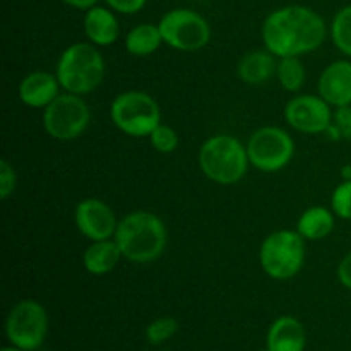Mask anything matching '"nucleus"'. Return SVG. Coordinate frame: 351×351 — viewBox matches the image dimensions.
Returning <instances> with one entry per match:
<instances>
[{
	"mask_svg": "<svg viewBox=\"0 0 351 351\" xmlns=\"http://www.w3.org/2000/svg\"><path fill=\"white\" fill-rule=\"evenodd\" d=\"M261 36L264 48L276 58L302 57L324 43L328 24L308 7L287 5L266 17Z\"/></svg>",
	"mask_w": 351,
	"mask_h": 351,
	"instance_id": "1",
	"label": "nucleus"
},
{
	"mask_svg": "<svg viewBox=\"0 0 351 351\" xmlns=\"http://www.w3.org/2000/svg\"><path fill=\"white\" fill-rule=\"evenodd\" d=\"M113 240L123 259L134 264H149L167 249L168 232L163 219L149 211H132L119 221Z\"/></svg>",
	"mask_w": 351,
	"mask_h": 351,
	"instance_id": "2",
	"label": "nucleus"
},
{
	"mask_svg": "<svg viewBox=\"0 0 351 351\" xmlns=\"http://www.w3.org/2000/svg\"><path fill=\"white\" fill-rule=\"evenodd\" d=\"M106 74L105 58L98 47L89 41L72 43L62 51L55 75L62 89L84 96L99 88Z\"/></svg>",
	"mask_w": 351,
	"mask_h": 351,
	"instance_id": "3",
	"label": "nucleus"
},
{
	"mask_svg": "<svg viewBox=\"0 0 351 351\" xmlns=\"http://www.w3.org/2000/svg\"><path fill=\"white\" fill-rule=\"evenodd\" d=\"M199 168L208 180L219 185H233L249 170V154L237 137L218 134L202 143L199 149Z\"/></svg>",
	"mask_w": 351,
	"mask_h": 351,
	"instance_id": "4",
	"label": "nucleus"
},
{
	"mask_svg": "<svg viewBox=\"0 0 351 351\" xmlns=\"http://www.w3.org/2000/svg\"><path fill=\"white\" fill-rule=\"evenodd\" d=\"M264 273L276 281L297 276L305 263V239L297 230H278L267 235L259 249Z\"/></svg>",
	"mask_w": 351,
	"mask_h": 351,
	"instance_id": "5",
	"label": "nucleus"
},
{
	"mask_svg": "<svg viewBox=\"0 0 351 351\" xmlns=\"http://www.w3.org/2000/svg\"><path fill=\"white\" fill-rule=\"evenodd\" d=\"M113 125L129 137H149L161 123V110L156 99L144 91L120 93L110 106Z\"/></svg>",
	"mask_w": 351,
	"mask_h": 351,
	"instance_id": "6",
	"label": "nucleus"
},
{
	"mask_svg": "<svg viewBox=\"0 0 351 351\" xmlns=\"http://www.w3.org/2000/svg\"><path fill=\"white\" fill-rule=\"evenodd\" d=\"M5 336L9 345L23 351H38L48 336L47 308L33 298L17 302L7 314Z\"/></svg>",
	"mask_w": 351,
	"mask_h": 351,
	"instance_id": "7",
	"label": "nucleus"
},
{
	"mask_svg": "<svg viewBox=\"0 0 351 351\" xmlns=\"http://www.w3.org/2000/svg\"><path fill=\"white\" fill-rule=\"evenodd\" d=\"M91 112L84 98L74 93H60L43 110V129L51 139H77L88 129Z\"/></svg>",
	"mask_w": 351,
	"mask_h": 351,
	"instance_id": "8",
	"label": "nucleus"
},
{
	"mask_svg": "<svg viewBox=\"0 0 351 351\" xmlns=\"http://www.w3.org/2000/svg\"><path fill=\"white\" fill-rule=\"evenodd\" d=\"M247 154L254 168L264 173H274L290 165L295 154V143L290 134L280 127H261L247 141Z\"/></svg>",
	"mask_w": 351,
	"mask_h": 351,
	"instance_id": "9",
	"label": "nucleus"
},
{
	"mask_svg": "<svg viewBox=\"0 0 351 351\" xmlns=\"http://www.w3.org/2000/svg\"><path fill=\"white\" fill-rule=\"evenodd\" d=\"M163 43L178 51H197L211 40V26L192 9L168 10L158 23Z\"/></svg>",
	"mask_w": 351,
	"mask_h": 351,
	"instance_id": "10",
	"label": "nucleus"
},
{
	"mask_svg": "<svg viewBox=\"0 0 351 351\" xmlns=\"http://www.w3.org/2000/svg\"><path fill=\"white\" fill-rule=\"evenodd\" d=\"M331 108L321 96L298 95L285 106V120L302 134H324L332 122Z\"/></svg>",
	"mask_w": 351,
	"mask_h": 351,
	"instance_id": "11",
	"label": "nucleus"
},
{
	"mask_svg": "<svg viewBox=\"0 0 351 351\" xmlns=\"http://www.w3.org/2000/svg\"><path fill=\"white\" fill-rule=\"evenodd\" d=\"M120 219L105 201L96 197L82 199L74 211V223L77 232L89 242L113 239Z\"/></svg>",
	"mask_w": 351,
	"mask_h": 351,
	"instance_id": "12",
	"label": "nucleus"
},
{
	"mask_svg": "<svg viewBox=\"0 0 351 351\" xmlns=\"http://www.w3.org/2000/svg\"><path fill=\"white\" fill-rule=\"evenodd\" d=\"M317 91L332 108L351 105V62L336 60L319 75Z\"/></svg>",
	"mask_w": 351,
	"mask_h": 351,
	"instance_id": "13",
	"label": "nucleus"
},
{
	"mask_svg": "<svg viewBox=\"0 0 351 351\" xmlns=\"http://www.w3.org/2000/svg\"><path fill=\"white\" fill-rule=\"evenodd\" d=\"M60 89L57 75L47 71H34L24 75L19 82V99L27 108L45 110L60 95Z\"/></svg>",
	"mask_w": 351,
	"mask_h": 351,
	"instance_id": "14",
	"label": "nucleus"
},
{
	"mask_svg": "<svg viewBox=\"0 0 351 351\" xmlns=\"http://www.w3.org/2000/svg\"><path fill=\"white\" fill-rule=\"evenodd\" d=\"M307 332L304 324L293 315H281L271 322L266 335L269 351H305Z\"/></svg>",
	"mask_w": 351,
	"mask_h": 351,
	"instance_id": "15",
	"label": "nucleus"
},
{
	"mask_svg": "<svg viewBox=\"0 0 351 351\" xmlns=\"http://www.w3.org/2000/svg\"><path fill=\"white\" fill-rule=\"evenodd\" d=\"M82 27L89 43L96 47H110L120 36V24L110 7L95 5L86 10Z\"/></svg>",
	"mask_w": 351,
	"mask_h": 351,
	"instance_id": "16",
	"label": "nucleus"
},
{
	"mask_svg": "<svg viewBox=\"0 0 351 351\" xmlns=\"http://www.w3.org/2000/svg\"><path fill=\"white\" fill-rule=\"evenodd\" d=\"M120 259H123V256L115 240H98V242L89 243L88 249L84 250L82 266L93 276H105L119 266Z\"/></svg>",
	"mask_w": 351,
	"mask_h": 351,
	"instance_id": "17",
	"label": "nucleus"
},
{
	"mask_svg": "<svg viewBox=\"0 0 351 351\" xmlns=\"http://www.w3.org/2000/svg\"><path fill=\"white\" fill-rule=\"evenodd\" d=\"M278 62L276 57L269 50H252L240 58L237 65V74L240 81L245 84H264L269 81L273 75H276Z\"/></svg>",
	"mask_w": 351,
	"mask_h": 351,
	"instance_id": "18",
	"label": "nucleus"
},
{
	"mask_svg": "<svg viewBox=\"0 0 351 351\" xmlns=\"http://www.w3.org/2000/svg\"><path fill=\"white\" fill-rule=\"evenodd\" d=\"M336 215L324 206H314L302 213L297 221V232L305 240H322L335 230Z\"/></svg>",
	"mask_w": 351,
	"mask_h": 351,
	"instance_id": "19",
	"label": "nucleus"
},
{
	"mask_svg": "<svg viewBox=\"0 0 351 351\" xmlns=\"http://www.w3.org/2000/svg\"><path fill=\"white\" fill-rule=\"evenodd\" d=\"M161 45H163V36L158 24H137L125 34V48L134 57L153 55Z\"/></svg>",
	"mask_w": 351,
	"mask_h": 351,
	"instance_id": "20",
	"label": "nucleus"
},
{
	"mask_svg": "<svg viewBox=\"0 0 351 351\" xmlns=\"http://www.w3.org/2000/svg\"><path fill=\"white\" fill-rule=\"evenodd\" d=\"M305 77L307 72L300 57H283L278 60L276 79L285 91L298 93L304 88Z\"/></svg>",
	"mask_w": 351,
	"mask_h": 351,
	"instance_id": "21",
	"label": "nucleus"
},
{
	"mask_svg": "<svg viewBox=\"0 0 351 351\" xmlns=\"http://www.w3.org/2000/svg\"><path fill=\"white\" fill-rule=\"evenodd\" d=\"M331 38L343 55L351 57V3L339 9L332 17Z\"/></svg>",
	"mask_w": 351,
	"mask_h": 351,
	"instance_id": "22",
	"label": "nucleus"
},
{
	"mask_svg": "<svg viewBox=\"0 0 351 351\" xmlns=\"http://www.w3.org/2000/svg\"><path fill=\"white\" fill-rule=\"evenodd\" d=\"M178 332V321L175 317H158L146 328V339L149 345L158 346L167 343Z\"/></svg>",
	"mask_w": 351,
	"mask_h": 351,
	"instance_id": "23",
	"label": "nucleus"
},
{
	"mask_svg": "<svg viewBox=\"0 0 351 351\" xmlns=\"http://www.w3.org/2000/svg\"><path fill=\"white\" fill-rule=\"evenodd\" d=\"M151 146L161 154H170L173 153L178 147V134L173 127L167 125V123H160L154 127L153 132L149 134Z\"/></svg>",
	"mask_w": 351,
	"mask_h": 351,
	"instance_id": "24",
	"label": "nucleus"
},
{
	"mask_svg": "<svg viewBox=\"0 0 351 351\" xmlns=\"http://www.w3.org/2000/svg\"><path fill=\"white\" fill-rule=\"evenodd\" d=\"M331 209L336 218L351 221V180H343L331 194Z\"/></svg>",
	"mask_w": 351,
	"mask_h": 351,
	"instance_id": "25",
	"label": "nucleus"
},
{
	"mask_svg": "<svg viewBox=\"0 0 351 351\" xmlns=\"http://www.w3.org/2000/svg\"><path fill=\"white\" fill-rule=\"evenodd\" d=\"M17 173L16 168L7 160L0 161V199L7 201L16 192Z\"/></svg>",
	"mask_w": 351,
	"mask_h": 351,
	"instance_id": "26",
	"label": "nucleus"
},
{
	"mask_svg": "<svg viewBox=\"0 0 351 351\" xmlns=\"http://www.w3.org/2000/svg\"><path fill=\"white\" fill-rule=\"evenodd\" d=\"M331 123L336 127L341 141H351V105L335 108Z\"/></svg>",
	"mask_w": 351,
	"mask_h": 351,
	"instance_id": "27",
	"label": "nucleus"
},
{
	"mask_svg": "<svg viewBox=\"0 0 351 351\" xmlns=\"http://www.w3.org/2000/svg\"><path fill=\"white\" fill-rule=\"evenodd\" d=\"M105 2L113 12L130 16V14H137L139 10H143L147 0H105Z\"/></svg>",
	"mask_w": 351,
	"mask_h": 351,
	"instance_id": "28",
	"label": "nucleus"
},
{
	"mask_svg": "<svg viewBox=\"0 0 351 351\" xmlns=\"http://www.w3.org/2000/svg\"><path fill=\"white\" fill-rule=\"evenodd\" d=\"M336 276H338V281L346 288V290L351 291V252L346 254L338 264V269H336Z\"/></svg>",
	"mask_w": 351,
	"mask_h": 351,
	"instance_id": "29",
	"label": "nucleus"
},
{
	"mask_svg": "<svg viewBox=\"0 0 351 351\" xmlns=\"http://www.w3.org/2000/svg\"><path fill=\"white\" fill-rule=\"evenodd\" d=\"M62 2L69 7H74V9L88 10V9H91V7L98 5L99 0H62Z\"/></svg>",
	"mask_w": 351,
	"mask_h": 351,
	"instance_id": "30",
	"label": "nucleus"
},
{
	"mask_svg": "<svg viewBox=\"0 0 351 351\" xmlns=\"http://www.w3.org/2000/svg\"><path fill=\"white\" fill-rule=\"evenodd\" d=\"M341 177L343 180H351V163L345 165V167L341 168Z\"/></svg>",
	"mask_w": 351,
	"mask_h": 351,
	"instance_id": "31",
	"label": "nucleus"
},
{
	"mask_svg": "<svg viewBox=\"0 0 351 351\" xmlns=\"http://www.w3.org/2000/svg\"><path fill=\"white\" fill-rule=\"evenodd\" d=\"M0 351H23L21 348H17V346H12V345H9V346H3L2 350Z\"/></svg>",
	"mask_w": 351,
	"mask_h": 351,
	"instance_id": "32",
	"label": "nucleus"
},
{
	"mask_svg": "<svg viewBox=\"0 0 351 351\" xmlns=\"http://www.w3.org/2000/svg\"><path fill=\"white\" fill-rule=\"evenodd\" d=\"M259 351H269L267 348H264V350H259Z\"/></svg>",
	"mask_w": 351,
	"mask_h": 351,
	"instance_id": "33",
	"label": "nucleus"
}]
</instances>
